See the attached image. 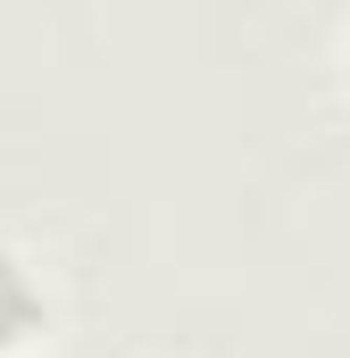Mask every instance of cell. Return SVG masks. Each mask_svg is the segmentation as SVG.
Segmentation results:
<instances>
[{
    "label": "cell",
    "mask_w": 350,
    "mask_h": 358,
    "mask_svg": "<svg viewBox=\"0 0 350 358\" xmlns=\"http://www.w3.org/2000/svg\"><path fill=\"white\" fill-rule=\"evenodd\" d=\"M59 334V275L34 242L0 234V358H42Z\"/></svg>",
    "instance_id": "cell-1"
},
{
    "label": "cell",
    "mask_w": 350,
    "mask_h": 358,
    "mask_svg": "<svg viewBox=\"0 0 350 358\" xmlns=\"http://www.w3.org/2000/svg\"><path fill=\"white\" fill-rule=\"evenodd\" d=\"M334 84H342V100H350V17H342V34H334Z\"/></svg>",
    "instance_id": "cell-2"
},
{
    "label": "cell",
    "mask_w": 350,
    "mask_h": 358,
    "mask_svg": "<svg viewBox=\"0 0 350 358\" xmlns=\"http://www.w3.org/2000/svg\"><path fill=\"white\" fill-rule=\"evenodd\" d=\"M42 358H50V350H42Z\"/></svg>",
    "instance_id": "cell-3"
}]
</instances>
